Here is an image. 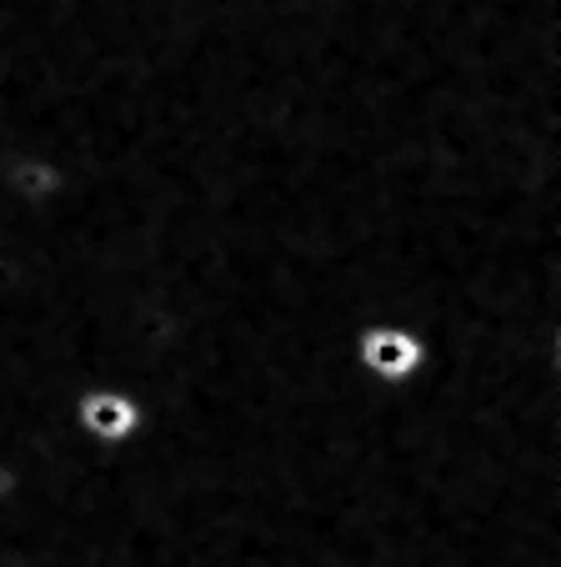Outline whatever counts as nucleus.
Segmentation results:
<instances>
[{
	"label": "nucleus",
	"instance_id": "f257e3e1",
	"mask_svg": "<svg viewBox=\"0 0 561 567\" xmlns=\"http://www.w3.org/2000/svg\"><path fill=\"white\" fill-rule=\"evenodd\" d=\"M351 362H356V372L366 377V382L396 392V386H412L416 377L432 367V342H426L416 327L371 321V327L356 332V342H351Z\"/></svg>",
	"mask_w": 561,
	"mask_h": 567
},
{
	"label": "nucleus",
	"instance_id": "f03ea898",
	"mask_svg": "<svg viewBox=\"0 0 561 567\" xmlns=\"http://www.w3.org/2000/svg\"><path fill=\"white\" fill-rule=\"evenodd\" d=\"M71 427L81 432L91 447H131L146 437L150 412L141 408V396L116 382H91L71 402Z\"/></svg>",
	"mask_w": 561,
	"mask_h": 567
},
{
	"label": "nucleus",
	"instance_id": "7ed1b4c3",
	"mask_svg": "<svg viewBox=\"0 0 561 567\" xmlns=\"http://www.w3.org/2000/svg\"><path fill=\"white\" fill-rule=\"evenodd\" d=\"M71 182H75L71 166L51 161L45 151H31V146L0 151V196L15 212H45V206H55L71 192Z\"/></svg>",
	"mask_w": 561,
	"mask_h": 567
}]
</instances>
